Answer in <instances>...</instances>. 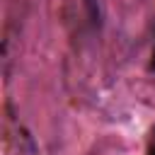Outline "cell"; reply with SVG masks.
<instances>
[{"label":"cell","instance_id":"6da1fadb","mask_svg":"<svg viewBox=\"0 0 155 155\" xmlns=\"http://www.w3.org/2000/svg\"><path fill=\"white\" fill-rule=\"evenodd\" d=\"M150 70L155 73V48H153V61H150Z\"/></svg>","mask_w":155,"mask_h":155},{"label":"cell","instance_id":"7a4b0ae2","mask_svg":"<svg viewBox=\"0 0 155 155\" xmlns=\"http://www.w3.org/2000/svg\"><path fill=\"white\" fill-rule=\"evenodd\" d=\"M150 155H155V145H153V148H150Z\"/></svg>","mask_w":155,"mask_h":155}]
</instances>
